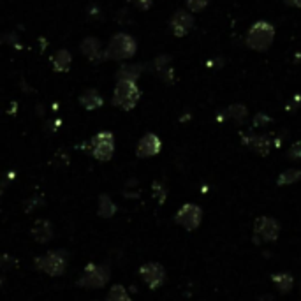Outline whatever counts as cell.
Wrapping results in <instances>:
<instances>
[{"mask_svg": "<svg viewBox=\"0 0 301 301\" xmlns=\"http://www.w3.org/2000/svg\"><path fill=\"white\" fill-rule=\"evenodd\" d=\"M115 212H117V206L111 203L109 196H101L99 197V215L104 217V218H109L115 215Z\"/></svg>", "mask_w": 301, "mask_h": 301, "instance_id": "obj_16", "label": "cell"}, {"mask_svg": "<svg viewBox=\"0 0 301 301\" xmlns=\"http://www.w3.org/2000/svg\"><path fill=\"white\" fill-rule=\"evenodd\" d=\"M301 180V169H287V171H284L282 175L278 176L277 183L278 185H291V183H296V181Z\"/></svg>", "mask_w": 301, "mask_h": 301, "instance_id": "obj_18", "label": "cell"}, {"mask_svg": "<svg viewBox=\"0 0 301 301\" xmlns=\"http://www.w3.org/2000/svg\"><path fill=\"white\" fill-rule=\"evenodd\" d=\"M245 145H249L254 152L261 155H268L271 150V141L266 136H252V138L245 139Z\"/></svg>", "mask_w": 301, "mask_h": 301, "instance_id": "obj_13", "label": "cell"}, {"mask_svg": "<svg viewBox=\"0 0 301 301\" xmlns=\"http://www.w3.org/2000/svg\"><path fill=\"white\" fill-rule=\"evenodd\" d=\"M139 275L148 284L150 289L160 287L164 284V280H166V271H164V268L160 265H157V262H146V265H143L141 270H139Z\"/></svg>", "mask_w": 301, "mask_h": 301, "instance_id": "obj_8", "label": "cell"}, {"mask_svg": "<svg viewBox=\"0 0 301 301\" xmlns=\"http://www.w3.org/2000/svg\"><path fill=\"white\" fill-rule=\"evenodd\" d=\"M81 51H83L88 59L93 60L99 55V51H101V44H99V41L93 39V37H86L83 43H81Z\"/></svg>", "mask_w": 301, "mask_h": 301, "instance_id": "obj_15", "label": "cell"}, {"mask_svg": "<svg viewBox=\"0 0 301 301\" xmlns=\"http://www.w3.org/2000/svg\"><path fill=\"white\" fill-rule=\"evenodd\" d=\"M136 49H138V44H136L134 37L120 32V34L111 37L108 49H106V57L113 60H125L134 57Z\"/></svg>", "mask_w": 301, "mask_h": 301, "instance_id": "obj_3", "label": "cell"}, {"mask_svg": "<svg viewBox=\"0 0 301 301\" xmlns=\"http://www.w3.org/2000/svg\"><path fill=\"white\" fill-rule=\"evenodd\" d=\"M71 55H69L65 49H60L59 53H57V57L53 59V62H55V71H60V72H64V71H67L69 69V65H71Z\"/></svg>", "mask_w": 301, "mask_h": 301, "instance_id": "obj_19", "label": "cell"}, {"mask_svg": "<svg viewBox=\"0 0 301 301\" xmlns=\"http://www.w3.org/2000/svg\"><path fill=\"white\" fill-rule=\"evenodd\" d=\"M268 122H270V118H268L266 115H257V117L254 118V125H265Z\"/></svg>", "mask_w": 301, "mask_h": 301, "instance_id": "obj_25", "label": "cell"}, {"mask_svg": "<svg viewBox=\"0 0 301 301\" xmlns=\"http://www.w3.org/2000/svg\"><path fill=\"white\" fill-rule=\"evenodd\" d=\"M254 231L265 241H275L280 234V224L271 217H261L255 220Z\"/></svg>", "mask_w": 301, "mask_h": 301, "instance_id": "obj_9", "label": "cell"}, {"mask_svg": "<svg viewBox=\"0 0 301 301\" xmlns=\"http://www.w3.org/2000/svg\"><path fill=\"white\" fill-rule=\"evenodd\" d=\"M275 39V27L268 22H257L247 34V44L255 51H266Z\"/></svg>", "mask_w": 301, "mask_h": 301, "instance_id": "obj_1", "label": "cell"}, {"mask_svg": "<svg viewBox=\"0 0 301 301\" xmlns=\"http://www.w3.org/2000/svg\"><path fill=\"white\" fill-rule=\"evenodd\" d=\"M275 284H277L278 291L280 292H289L292 289V284H294V278L291 277L289 273H278V275H273L271 277Z\"/></svg>", "mask_w": 301, "mask_h": 301, "instance_id": "obj_17", "label": "cell"}, {"mask_svg": "<svg viewBox=\"0 0 301 301\" xmlns=\"http://www.w3.org/2000/svg\"><path fill=\"white\" fill-rule=\"evenodd\" d=\"M229 117L233 118L234 122L241 123L243 120H245V117H247V108H245L243 104H234V106H231V108H229Z\"/></svg>", "mask_w": 301, "mask_h": 301, "instance_id": "obj_22", "label": "cell"}, {"mask_svg": "<svg viewBox=\"0 0 301 301\" xmlns=\"http://www.w3.org/2000/svg\"><path fill=\"white\" fill-rule=\"evenodd\" d=\"M194 20L187 11H176L175 16L171 18V30L175 35L183 37L189 34V30L192 28Z\"/></svg>", "mask_w": 301, "mask_h": 301, "instance_id": "obj_10", "label": "cell"}, {"mask_svg": "<svg viewBox=\"0 0 301 301\" xmlns=\"http://www.w3.org/2000/svg\"><path fill=\"white\" fill-rule=\"evenodd\" d=\"M141 72L139 71V65H130V67H122L120 71H118V81L120 80H129V81H136V78H138V74Z\"/></svg>", "mask_w": 301, "mask_h": 301, "instance_id": "obj_21", "label": "cell"}, {"mask_svg": "<svg viewBox=\"0 0 301 301\" xmlns=\"http://www.w3.org/2000/svg\"><path fill=\"white\" fill-rule=\"evenodd\" d=\"M201 217H203V212H201L199 206L183 204L178 210V213L175 215V220H176V224L183 225L187 231H194L201 224Z\"/></svg>", "mask_w": 301, "mask_h": 301, "instance_id": "obj_7", "label": "cell"}, {"mask_svg": "<svg viewBox=\"0 0 301 301\" xmlns=\"http://www.w3.org/2000/svg\"><path fill=\"white\" fill-rule=\"evenodd\" d=\"M136 4H138L141 9H148V7L152 6V0H136Z\"/></svg>", "mask_w": 301, "mask_h": 301, "instance_id": "obj_26", "label": "cell"}, {"mask_svg": "<svg viewBox=\"0 0 301 301\" xmlns=\"http://www.w3.org/2000/svg\"><path fill=\"white\" fill-rule=\"evenodd\" d=\"M80 102L86 109H96L99 106H102V97L96 90H86L83 96L80 97Z\"/></svg>", "mask_w": 301, "mask_h": 301, "instance_id": "obj_14", "label": "cell"}, {"mask_svg": "<svg viewBox=\"0 0 301 301\" xmlns=\"http://www.w3.org/2000/svg\"><path fill=\"white\" fill-rule=\"evenodd\" d=\"M109 280V270L101 265H88L85 268L81 278L78 280L81 287H88V289H97V287L106 286Z\"/></svg>", "mask_w": 301, "mask_h": 301, "instance_id": "obj_5", "label": "cell"}, {"mask_svg": "<svg viewBox=\"0 0 301 301\" xmlns=\"http://www.w3.org/2000/svg\"><path fill=\"white\" fill-rule=\"evenodd\" d=\"M289 2L292 4V6H296V7H301V0H289Z\"/></svg>", "mask_w": 301, "mask_h": 301, "instance_id": "obj_27", "label": "cell"}, {"mask_svg": "<svg viewBox=\"0 0 301 301\" xmlns=\"http://www.w3.org/2000/svg\"><path fill=\"white\" fill-rule=\"evenodd\" d=\"M139 97H141V92H139L136 81H129V80H120L115 86L113 92V104L118 106V108L130 111L138 104Z\"/></svg>", "mask_w": 301, "mask_h": 301, "instance_id": "obj_2", "label": "cell"}, {"mask_svg": "<svg viewBox=\"0 0 301 301\" xmlns=\"http://www.w3.org/2000/svg\"><path fill=\"white\" fill-rule=\"evenodd\" d=\"M289 157H292V159H301V139L299 141H296L294 145L291 146Z\"/></svg>", "mask_w": 301, "mask_h": 301, "instance_id": "obj_24", "label": "cell"}, {"mask_svg": "<svg viewBox=\"0 0 301 301\" xmlns=\"http://www.w3.org/2000/svg\"><path fill=\"white\" fill-rule=\"evenodd\" d=\"M210 0H187V6L192 12H199L208 6Z\"/></svg>", "mask_w": 301, "mask_h": 301, "instance_id": "obj_23", "label": "cell"}, {"mask_svg": "<svg viewBox=\"0 0 301 301\" xmlns=\"http://www.w3.org/2000/svg\"><path fill=\"white\" fill-rule=\"evenodd\" d=\"M35 266L37 270H43L51 277H59L65 271V257L60 252H48L43 257L35 259Z\"/></svg>", "mask_w": 301, "mask_h": 301, "instance_id": "obj_6", "label": "cell"}, {"mask_svg": "<svg viewBox=\"0 0 301 301\" xmlns=\"http://www.w3.org/2000/svg\"><path fill=\"white\" fill-rule=\"evenodd\" d=\"M162 143H160L159 136L155 134H145L138 143V155L139 157H154L160 152Z\"/></svg>", "mask_w": 301, "mask_h": 301, "instance_id": "obj_11", "label": "cell"}, {"mask_svg": "<svg viewBox=\"0 0 301 301\" xmlns=\"http://www.w3.org/2000/svg\"><path fill=\"white\" fill-rule=\"evenodd\" d=\"M106 301H130L129 294H127L125 287L123 286H113L108 292V298H106Z\"/></svg>", "mask_w": 301, "mask_h": 301, "instance_id": "obj_20", "label": "cell"}, {"mask_svg": "<svg viewBox=\"0 0 301 301\" xmlns=\"http://www.w3.org/2000/svg\"><path fill=\"white\" fill-rule=\"evenodd\" d=\"M32 236L39 243H48L53 238V228L48 220H37L32 228Z\"/></svg>", "mask_w": 301, "mask_h": 301, "instance_id": "obj_12", "label": "cell"}, {"mask_svg": "<svg viewBox=\"0 0 301 301\" xmlns=\"http://www.w3.org/2000/svg\"><path fill=\"white\" fill-rule=\"evenodd\" d=\"M90 150H92L93 157L101 162H108L113 157L115 152V138L113 134L108 130H102V133L96 134L90 141Z\"/></svg>", "mask_w": 301, "mask_h": 301, "instance_id": "obj_4", "label": "cell"}]
</instances>
